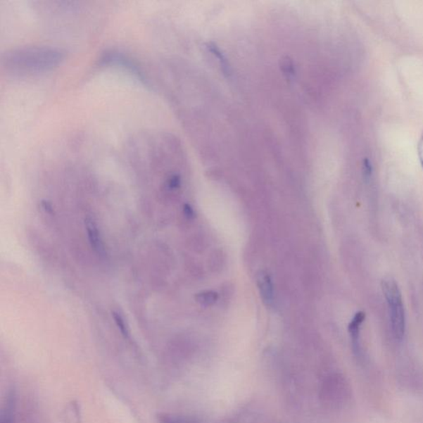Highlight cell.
<instances>
[{"instance_id": "5bb4252c", "label": "cell", "mask_w": 423, "mask_h": 423, "mask_svg": "<svg viewBox=\"0 0 423 423\" xmlns=\"http://www.w3.org/2000/svg\"><path fill=\"white\" fill-rule=\"evenodd\" d=\"M42 208H44L46 213H49V215L53 213V207H52L51 203L49 201H42Z\"/></svg>"}, {"instance_id": "52a82bcc", "label": "cell", "mask_w": 423, "mask_h": 423, "mask_svg": "<svg viewBox=\"0 0 423 423\" xmlns=\"http://www.w3.org/2000/svg\"><path fill=\"white\" fill-rule=\"evenodd\" d=\"M14 394H9L6 408L2 415L1 423H14V406H15V398Z\"/></svg>"}, {"instance_id": "5b68a950", "label": "cell", "mask_w": 423, "mask_h": 423, "mask_svg": "<svg viewBox=\"0 0 423 423\" xmlns=\"http://www.w3.org/2000/svg\"><path fill=\"white\" fill-rule=\"evenodd\" d=\"M85 227H87V234L90 245L92 248L98 253H102L103 251V246L101 234L98 229L96 222L91 217H87L85 220Z\"/></svg>"}, {"instance_id": "4fadbf2b", "label": "cell", "mask_w": 423, "mask_h": 423, "mask_svg": "<svg viewBox=\"0 0 423 423\" xmlns=\"http://www.w3.org/2000/svg\"><path fill=\"white\" fill-rule=\"evenodd\" d=\"M417 153L418 158H419L420 163L423 168V133L419 140V142H418Z\"/></svg>"}, {"instance_id": "7a4b0ae2", "label": "cell", "mask_w": 423, "mask_h": 423, "mask_svg": "<svg viewBox=\"0 0 423 423\" xmlns=\"http://www.w3.org/2000/svg\"><path fill=\"white\" fill-rule=\"evenodd\" d=\"M381 286L388 305L393 335L396 339L401 341L405 334L406 317L400 289L392 277L384 278Z\"/></svg>"}, {"instance_id": "7c38bea8", "label": "cell", "mask_w": 423, "mask_h": 423, "mask_svg": "<svg viewBox=\"0 0 423 423\" xmlns=\"http://www.w3.org/2000/svg\"><path fill=\"white\" fill-rule=\"evenodd\" d=\"M184 215L188 220H193L194 217V208L189 203H185L183 208Z\"/></svg>"}, {"instance_id": "277c9868", "label": "cell", "mask_w": 423, "mask_h": 423, "mask_svg": "<svg viewBox=\"0 0 423 423\" xmlns=\"http://www.w3.org/2000/svg\"><path fill=\"white\" fill-rule=\"evenodd\" d=\"M260 297L266 306L272 305L274 302V286L272 277L265 270H260L256 277Z\"/></svg>"}, {"instance_id": "30bf717a", "label": "cell", "mask_w": 423, "mask_h": 423, "mask_svg": "<svg viewBox=\"0 0 423 423\" xmlns=\"http://www.w3.org/2000/svg\"><path fill=\"white\" fill-rule=\"evenodd\" d=\"M112 315L113 320L115 321L116 325L118 327V329H120L121 332V334L125 337L130 336V330H128L125 318H123V317L121 315V313L117 311H113Z\"/></svg>"}, {"instance_id": "8fae6325", "label": "cell", "mask_w": 423, "mask_h": 423, "mask_svg": "<svg viewBox=\"0 0 423 423\" xmlns=\"http://www.w3.org/2000/svg\"><path fill=\"white\" fill-rule=\"evenodd\" d=\"M180 185H182V178L179 175L177 174L170 175L168 179V187L170 190H177L179 189Z\"/></svg>"}, {"instance_id": "ba28073f", "label": "cell", "mask_w": 423, "mask_h": 423, "mask_svg": "<svg viewBox=\"0 0 423 423\" xmlns=\"http://www.w3.org/2000/svg\"><path fill=\"white\" fill-rule=\"evenodd\" d=\"M196 301L203 307L213 305L218 299L217 293L212 291H206L198 293L196 296Z\"/></svg>"}, {"instance_id": "9c48e42d", "label": "cell", "mask_w": 423, "mask_h": 423, "mask_svg": "<svg viewBox=\"0 0 423 423\" xmlns=\"http://www.w3.org/2000/svg\"><path fill=\"white\" fill-rule=\"evenodd\" d=\"M160 423H198L194 418L171 415H160Z\"/></svg>"}, {"instance_id": "3957f363", "label": "cell", "mask_w": 423, "mask_h": 423, "mask_svg": "<svg viewBox=\"0 0 423 423\" xmlns=\"http://www.w3.org/2000/svg\"><path fill=\"white\" fill-rule=\"evenodd\" d=\"M102 61L106 64L120 66V68L125 69L128 72H131V74L136 76L137 79L140 80L141 82H144L146 85L149 84V82L145 80L140 70L137 69V66L130 59H127L125 56L120 54V52H108V53L104 55Z\"/></svg>"}, {"instance_id": "6da1fadb", "label": "cell", "mask_w": 423, "mask_h": 423, "mask_svg": "<svg viewBox=\"0 0 423 423\" xmlns=\"http://www.w3.org/2000/svg\"><path fill=\"white\" fill-rule=\"evenodd\" d=\"M65 58V51L49 46H21L8 51L2 56V65L7 73L27 77L50 72Z\"/></svg>"}, {"instance_id": "8992f818", "label": "cell", "mask_w": 423, "mask_h": 423, "mask_svg": "<svg viewBox=\"0 0 423 423\" xmlns=\"http://www.w3.org/2000/svg\"><path fill=\"white\" fill-rule=\"evenodd\" d=\"M365 320V313L364 312L360 311L356 312L353 320H351L348 327V331L351 337V341H353V343L355 349L358 348L360 332L361 326H362Z\"/></svg>"}]
</instances>
